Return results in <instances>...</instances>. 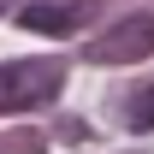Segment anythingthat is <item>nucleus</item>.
<instances>
[{
    "label": "nucleus",
    "instance_id": "nucleus-1",
    "mask_svg": "<svg viewBox=\"0 0 154 154\" xmlns=\"http://www.w3.org/2000/svg\"><path fill=\"white\" fill-rule=\"evenodd\" d=\"M54 95H59V65H48V59H12V65H0V113L42 107Z\"/></svg>",
    "mask_w": 154,
    "mask_h": 154
},
{
    "label": "nucleus",
    "instance_id": "nucleus-2",
    "mask_svg": "<svg viewBox=\"0 0 154 154\" xmlns=\"http://www.w3.org/2000/svg\"><path fill=\"white\" fill-rule=\"evenodd\" d=\"M148 54H154V18L148 12H131V18L107 24L89 42V59L95 65H131V59H148Z\"/></svg>",
    "mask_w": 154,
    "mask_h": 154
},
{
    "label": "nucleus",
    "instance_id": "nucleus-3",
    "mask_svg": "<svg viewBox=\"0 0 154 154\" xmlns=\"http://www.w3.org/2000/svg\"><path fill=\"white\" fill-rule=\"evenodd\" d=\"M95 18V0H30L18 12L24 30H36V36H71V30H83V24Z\"/></svg>",
    "mask_w": 154,
    "mask_h": 154
},
{
    "label": "nucleus",
    "instance_id": "nucleus-4",
    "mask_svg": "<svg viewBox=\"0 0 154 154\" xmlns=\"http://www.w3.org/2000/svg\"><path fill=\"white\" fill-rule=\"evenodd\" d=\"M131 131H154V89H142L131 101Z\"/></svg>",
    "mask_w": 154,
    "mask_h": 154
}]
</instances>
